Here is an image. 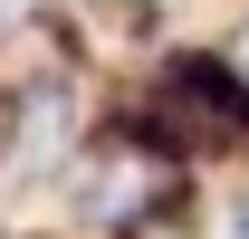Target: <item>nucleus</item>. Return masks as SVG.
<instances>
[{
    "label": "nucleus",
    "instance_id": "f257e3e1",
    "mask_svg": "<svg viewBox=\"0 0 249 239\" xmlns=\"http://www.w3.org/2000/svg\"><path fill=\"white\" fill-rule=\"evenodd\" d=\"M173 191H182V163L154 144V134H115V144L87 153V172H77V220L106 239H144L173 210Z\"/></svg>",
    "mask_w": 249,
    "mask_h": 239
},
{
    "label": "nucleus",
    "instance_id": "f03ea898",
    "mask_svg": "<svg viewBox=\"0 0 249 239\" xmlns=\"http://www.w3.org/2000/svg\"><path fill=\"white\" fill-rule=\"evenodd\" d=\"M10 115V144H0V191H38L77 163V134H87V105L67 77H29V86L0 105Z\"/></svg>",
    "mask_w": 249,
    "mask_h": 239
},
{
    "label": "nucleus",
    "instance_id": "7ed1b4c3",
    "mask_svg": "<svg viewBox=\"0 0 249 239\" xmlns=\"http://www.w3.org/2000/svg\"><path fill=\"white\" fill-rule=\"evenodd\" d=\"M10 29H29V0H0V38Z\"/></svg>",
    "mask_w": 249,
    "mask_h": 239
},
{
    "label": "nucleus",
    "instance_id": "20e7f679",
    "mask_svg": "<svg viewBox=\"0 0 249 239\" xmlns=\"http://www.w3.org/2000/svg\"><path fill=\"white\" fill-rule=\"evenodd\" d=\"M230 67H240V77H249V29H240V38H230Z\"/></svg>",
    "mask_w": 249,
    "mask_h": 239
},
{
    "label": "nucleus",
    "instance_id": "39448f33",
    "mask_svg": "<svg viewBox=\"0 0 249 239\" xmlns=\"http://www.w3.org/2000/svg\"><path fill=\"white\" fill-rule=\"evenodd\" d=\"M230 239H249V201H240V210H230Z\"/></svg>",
    "mask_w": 249,
    "mask_h": 239
},
{
    "label": "nucleus",
    "instance_id": "423d86ee",
    "mask_svg": "<svg viewBox=\"0 0 249 239\" xmlns=\"http://www.w3.org/2000/svg\"><path fill=\"white\" fill-rule=\"evenodd\" d=\"M124 10H144V0H124Z\"/></svg>",
    "mask_w": 249,
    "mask_h": 239
}]
</instances>
